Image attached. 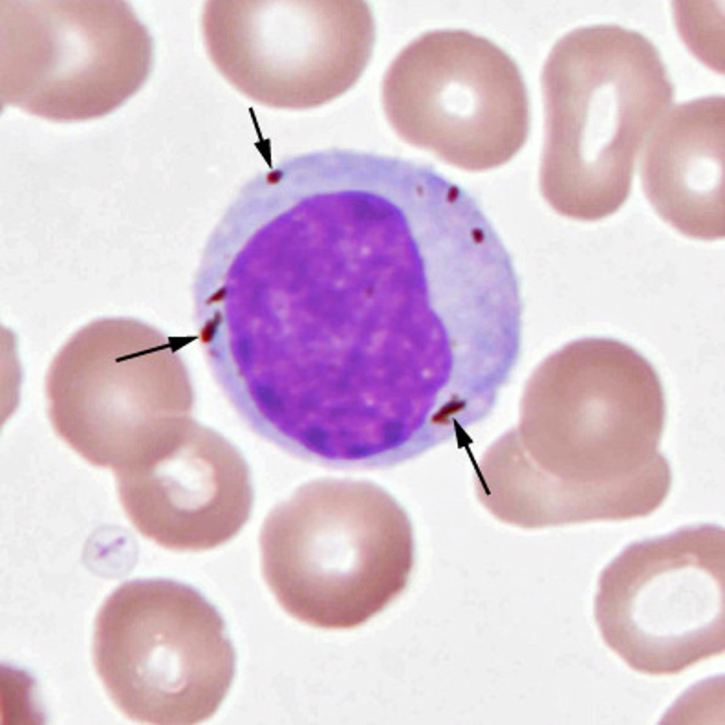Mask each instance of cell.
I'll return each instance as SVG.
<instances>
[{
    "label": "cell",
    "mask_w": 725,
    "mask_h": 725,
    "mask_svg": "<svg viewBox=\"0 0 725 725\" xmlns=\"http://www.w3.org/2000/svg\"><path fill=\"white\" fill-rule=\"evenodd\" d=\"M664 392L651 362L612 338L564 346L525 386L516 429L529 459L597 514L644 502L670 480L658 450Z\"/></svg>",
    "instance_id": "6da1fadb"
},
{
    "label": "cell",
    "mask_w": 725,
    "mask_h": 725,
    "mask_svg": "<svg viewBox=\"0 0 725 725\" xmlns=\"http://www.w3.org/2000/svg\"><path fill=\"white\" fill-rule=\"evenodd\" d=\"M542 89L544 198L578 221L613 215L630 195L643 143L673 99L659 52L618 25L577 28L550 51Z\"/></svg>",
    "instance_id": "7a4b0ae2"
},
{
    "label": "cell",
    "mask_w": 725,
    "mask_h": 725,
    "mask_svg": "<svg viewBox=\"0 0 725 725\" xmlns=\"http://www.w3.org/2000/svg\"><path fill=\"white\" fill-rule=\"evenodd\" d=\"M261 568L281 607L310 626L360 627L407 586L414 561L411 520L372 482L320 479L266 515Z\"/></svg>",
    "instance_id": "3957f363"
},
{
    "label": "cell",
    "mask_w": 725,
    "mask_h": 725,
    "mask_svg": "<svg viewBox=\"0 0 725 725\" xmlns=\"http://www.w3.org/2000/svg\"><path fill=\"white\" fill-rule=\"evenodd\" d=\"M93 656L118 710L157 725L211 718L236 668L217 610L194 588L166 579L128 581L106 598L96 617Z\"/></svg>",
    "instance_id": "277c9868"
},
{
    "label": "cell",
    "mask_w": 725,
    "mask_h": 725,
    "mask_svg": "<svg viewBox=\"0 0 725 725\" xmlns=\"http://www.w3.org/2000/svg\"><path fill=\"white\" fill-rule=\"evenodd\" d=\"M152 39L118 0H1L0 103L56 122L114 111L146 81Z\"/></svg>",
    "instance_id": "5b68a950"
},
{
    "label": "cell",
    "mask_w": 725,
    "mask_h": 725,
    "mask_svg": "<svg viewBox=\"0 0 725 725\" xmlns=\"http://www.w3.org/2000/svg\"><path fill=\"white\" fill-rule=\"evenodd\" d=\"M382 100L399 137L464 170L501 166L527 139L528 97L517 64L469 31L435 30L411 42L386 72Z\"/></svg>",
    "instance_id": "8992f818"
},
{
    "label": "cell",
    "mask_w": 725,
    "mask_h": 725,
    "mask_svg": "<svg viewBox=\"0 0 725 725\" xmlns=\"http://www.w3.org/2000/svg\"><path fill=\"white\" fill-rule=\"evenodd\" d=\"M724 530L700 525L635 542L601 572L594 617L632 669L672 675L724 651Z\"/></svg>",
    "instance_id": "52a82bcc"
},
{
    "label": "cell",
    "mask_w": 725,
    "mask_h": 725,
    "mask_svg": "<svg viewBox=\"0 0 725 725\" xmlns=\"http://www.w3.org/2000/svg\"><path fill=\"white\" fill-rule=\"evenodd\" d=\"M160 340L133 319H97L66 342L47 371L48 416L56 434L115 476L141 469L171 425Z\"/></svg>",
    "instance_id": "ba28073f"
},
{
    "label": "cell",
    "mask_w": 725,
    "mask_h": 725,
    "mask_svg": "<svg viewBox=\"0 0 725 725\" xmlns=\"http://www.w3.org/2000/svg\"><path fill=\"white\" fill-rule=\"evenodd\" d=\"M115 476L120 503L134 527L170 550L223 545L251 515L254 492L245 458L207 430L173 426L144 467Z\"/></svg>",
    "instance_id": "9c48e42d"
},
{
    "label": "cell",
    "mask_w": 725,
    "mask_h": 725,
    "mask_svg": "<svg viewBox=\"0 0 725 725\" xmlns=\"http://www.w3.org/2000/svg\"><path fill=\"white\" fill-rule=\"evenodd\" d=\"M724 98L683 102L658 122L641 161L643 192L682 234L714 241L725 235Z\"/></svg>",
    "instance_id": "30bf717a"
},
{
    "label": "cell",
    "mask_w": 725,
    "mask_h": 725,
    "mask_svg": "<svg viewBox=\"0 0 725 725\" xmlns=\"http://www.w3.org/2000/svg\"><path fill=\"white\" fill-rule=\"evenodd\" d=\"M215 323L216 322L212 321L207 326L206 325V326L203 329L202 333V338L203 339V341L207 342L210 339L212 338V336L215 334L216 329Z\"/></svg>",
    "instance_id": "8fae6325"
}]
</instances>
